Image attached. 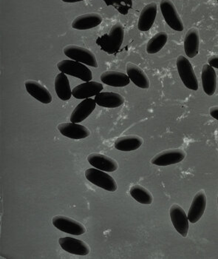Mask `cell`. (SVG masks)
Segmentation results:
<instances>
[{
	"label": "cell",
	"mask_w": 218,
	"mask_h": 259,
	"mask_svg": "<svg viewBox=\"0 0 218 259\" xmlns=\"http://www.w3.org/2000/svg\"><path fill=\"white\" fill-rule=\"evenodd\" d=\"M125 39V29L120 22L115 24L109 33L100 36L96 40L97 45L101 50L109 54H114L120 50Z\"/></svg>",
	"instance_id": "obj_1"
},
{
	"label": "cell",
	"mask_w": 218,
	"mask_h": 259,
	"mask_svg": "<svg viewBox=\"0 0 218 259\" xmlns=\"http://www.w3.org/2000/svg\"><path fill=\"white\" fill-rule=\"evenodd\" d=\"M57 68L60 72L79 78L84 81H90L93 79V73L86 65L74 60H62L57 64Z\"/></svg>",
	"instance_id": "obj_2"
},
{
	"label": "cell",
	"mask_w": 218,
	"mask_h": 259,
	"mask_svg": "<svg viewBox=\"0 0 218 259\" xmlns=\"http://www.w3.org/2000/svg\"><path fill=\"white\" fill-rule=\"evenodd\" d=\"M176 65L180 77L184 85L192 91L198 90V81L189 60L184 56L180 55L177 59Z\"/></svg>",
	"instance_id": "obj_3"
},
{
	"label": "cell",
	"mask_w": 218,
	"mask_h": 259,
	"mask_svg": "<svg viewBox=\"0 0 218 259\" xmlns=\"http://www.w3.org/2000/svg\"><path fill=\"white\" fill-rule=\"evenodd\" d=\"M85 177L93 185L110 192H115L118 189L116 180L105 171L97 168L87 169L85 171Z\"/></svg>",
	"instance_id": "obj_4"
},
{
	"label": "cell",
	"mask_w": 218,
	"mask_h": 259,
	"mask_svg": "<svg viewBox=\"0 0 218 259\" xmlns=\"http://www.w3.org/2000/svg\"><path fill=\"white\" fill-rule=\"evenodd\" d=\"M64 54L71 60L81 62L88 66L98 68L96 57L91 51L77 46H68L64 48Z\"/></svg>",
	"instance_id": "obj_5"
},
{
	"label": "cell",
	"mask_w": 218,
	"mask_h": 259,
	"mask_svg": "<svg viewBox=\"0 0 218 259\" xmlns=\"http://www.w3.org/2000/svg\"><path fill=\"white\" fill-rule=\"evenodd\" d=\"M160 11L167 25L176 31H183L184 23L177 11L174 3L171 0H161L160 3Z\"/></svg>",
	"instance_id": "obj_6"
},
{
	"label": "cell",
	"mask_w": 218,
	"mask_h": 259,
	"mask_svg": "<svg viewBox=\"0 0 218 259\" xmlns=\"http://www.w3.org/2000/svg\"><path fill=\"white\" fill-rule=\"evenodd\" d=\"M52 225L57 229L75 236L84 234L86 232L85 227L82 223L64 215L54 217L52 218Z\"/></svg>",
	"instance_id": "obj_7"
},
{
	"label": "cell",
	"mask_w": 218,
	"mask_h": 259,
	"mask_svg": "<svg viewBox=\"0 0 218 259\" xmlns=\"http://www.w3.org/2000/svg\"><path fill=\"white\" fill-rule=\"evenodd\" d=\"M170 215L175 229L183 237H187L189 221L184 209L178 204H173L170 207Z\"/></svg>",
	"instance_id": "obj_8"
},
{
	"label": "cell",
	"mask_w": 218,
	"mask_h": 259,
	"mask_svg": "<svg viewBox=\"0 0 218 259\" xmlns=\"http://www.w3.org/2000/svg\"><path fill=\"white\" fill-rule=\"evenodd\" d=\"M186 152L182 149H172L165 150L161 153L156 155L155 157L152 159L151 162L156 166L171 165V164H177L181 162L185 159Z\"/></svg>",
	"instance_id": "obj_9"
},
{
	"label": "cell",
	"mask_w": 218,
	"mask_h": 259,
	"mask_svg": "<svg viewBox=\"0 0 218 259\" xmlns=\"http://www.w3.org/2000/svg\"><path fill=\"white\" fill-rule=\"evenodd\" d=\"M64 137L72 140H82L90 135V131L85 126L79 123L68 122L60 124L57 127Z\"/></svg>",
	"instance_id": "obj_10"
},
{
	"label": "cell",
	"mask_w": 218,
	"mask_h": 259,
	"mask_svg": "<svg viewBox=\"0 0 218 259\" xmlns=\"http://www.w3.org/2000/svg\"><path fill=\"white\" fill-rule=\"evenodd\" d=\"M104 89L102 84L97 81H85L79 84L73 89L72 94L73 97L77 100H85L95 97Z\"/></svg>",
	"instance_id": "obj_11"
},
{
	"label": "cell",
	"mask_w": 218,
	"mask_h": 259,
	"mask_svg": "<svg viewBox=\"0 0 218 259\" xmlns=\"http://www.w3.org/2000/svg\"><path fill=\"white\" fill-rule=\"evenodd\" d=\"M59 243L62 249L76 255H87L90 252V247L82 240L72 237L60 238Z\"/></svg>",
	"instance_id": "obj_12"
},
{
	"label": "cell",
	"mask_w": 218,
	"mask_h": 259,
	"mask_svg": "<svg viewBox=\"0 0 218 259\" xmlns=\"http://www.w3.org/2000/svg\"><path fill=\"white\" fill-rule=\"evenodd\" d=\"M206 207V196L203 190L196 193L188 212V219L191 223H196L203 217Z\"/></svg>",
	"instance_id": "obj_13"
},
{
	"label": "cell",
	"mask_w": 218,
	"mask_h": 259,
	"mask_svg": "<svg viewBox=\"0 0 218 259\" xmlns=\"http://www.w3.org/2000/svg\"><path fill=\"white\" fill-rule=\"evenodd\" d=\"M25 89L28 94L43 104H50L52 97L50 91L44 86L34 80H28L25 82Z\"/></svg>",
	"instance_id": "obj_14"
},
{
	"label": "cell",
	"mask_w": 218,
	"mask_h": 259,
	"mask_svg": "<svg viewBox=\"0 0 218 259\" xmlns=\"http://www.w3.org/2000/svg\"><path fill=\"white\" fill-rule=\"evenodd\" d=\"M87 160L94 167L105 172H114L119 168L117 161L106 155L91 153L89 155Z\"/></svg>",
	"instance_id": "obj_15"
},
{
	"label": "cell",
	"mask_w": 218,
	"mask_h": 259,
	"mask_svg": "<svg viewBox=\"0 0 218 259\" xmlns=\"http://www.w3.org/2000/svg\"><path fill=\"white\" fill-rule=\"evenodd\" d=\"M157 11V4L155 3L146 5L140 14L138 22V30L144 32L150 30L155 22Z\"/></svg>",
	"instance_id": "obj_16"
},
{
	"label": "cell",
	"mask_w": 218,
	"mask_h": 259,
	"mask_svg": "<svg viewBox=\"0 0 218 259\" xmlns=\"http://www.w3.org/2000/svg\"><path fill=\"white\" fill-rule=\"evenodd\" d=\"M103 18L97 13H88L76 17L72 22V28L76 30H88L98 26Z\"/></svg>",
	"instance_id": "obj_17"
},
{
	"label": "cell",
	"mask_w": 218,
	"mask_h": 259,
	"mask_svg": "<svg viewBox=\"0 0 218 259\" xmlns=\"http://www.w3.org/2000/svg\"><path fill=\"white\" fill-rule=\"evenodd\" d=\"M96 105L95 100L91 98L85 99L82 101L71 113V122H82L93 113Z\"/></svg>",
	"instance_id": "obj_18"
},
{
	"label": "cell",
	"mask_w": 218,
	"mask_h": 259,
	"mask_svg": "<svg viewBox=\"0 0 218 259\" xmlns=\"http://www.w3.org/2000/svg\"><path fill=\"white\" fill-rule=\"evenodd\" d=\"M202 84L205 94L214 95L217 89V75L213 67L208 64L203 65L201 73Z\"/></svg>",
	"instance_id": "obj_19"
},
{
	"label": "cell",
	"mask_w": 218,
	"mask_h": 259,
	"mask_svg": "<svg viewBox=\"0 0 218 259\" xmlns=\"http://www.w3.org/2000/svg\"><path fill=\"white\" fill-rule=\"evenodd\" d=\"M127 74L130 77V81L137 86L142 89H149L150 81L147 75L141 68L132 63L128 62L127 65Z\"/></svg>",
	"instance_id": "obj_20"
},
{
	"label": "cell",
	"mask_w": 218,
	"mask_h": 259,
	"mask_svg": "<svg viewBox=\"0 0 218 259\" xmlns=\"http://www.w3.org/2000/svg\"><path fill=\"white\" fill-rule=\"evenodd\" d=\"M97 105L104 108H116L125 103V98L121 94L114 92H101L95 96Z\"/></svg>",
	"instance_id": "obj_21"
},
{
	"label": "cell",
	"mask_w": 218,
	"mask_h": 259,
	"mask_svg": "<svg viewBox=\"0 0 218 259\" xmlns=\"http://www.w3.org/2000/svg\"><path fill=\"white\" fill-rule=\"evenodd\" d=\"M101 81L106 85L123 88L128 85L130 79L128 75L119 71H106L101 73Z\"/></svg>",
	"instance_id": "obj_22"
},
{
	"label": "cell",
	"mask_w": 218,
	"mask_h": 259,
	"mask_svg": "<svg viewBox=\"0 0 218 259\" xmlns=\"http://www.w3.org/2000/svg\"><path fill=\"white\" fill-rule=\"evenodd\" d=\"M200 47V34L197 28L188 30L184 39V51L189 58H194L199 53Z\"/></svg>",
	"instance_id": "obj_23"
},
{
	"label": "cell",
	"mask_w": 218,
	"mask_h": 259,
	"mask_svg": "<svg viewBox=\"0 0 218 259\" xmlns=\"http://www.w3.org/2000/svg\"><path fill=\"white\" fill-rule=\"evenodd\" d=\"M55 91L59 98L63 101H68L72 97V91L71 89L69 79L67 74L61 73L55 78Z\"/></svg>",
	"instance_id": "obj_24"
},
{
	"label": "cell",
	"mask_w": 218,
	"mask_h": 259,
	"mask_svg": "<svg viewBox=\"0 0 218 259\" xmlns=\"http://www.w3.org/2000/svg\"><path fill=\"white\" fill-rule=\"evenodd\" d=\"M143 139L136 135L126 136L118 139L115 142V148L121 151H133L142 145Z\"/></svg>",
	"instance_id": "obj_25"
},
{
	"label": "cell",
	"mask_w": 218,
	"mask_h": 259,
	"mask_svg": "<svg viewBox=\"0 0 218 259\" xmlns=\"http://www.w3.org/2000/svg\"><path fill=\"white\" fill-rule=\"evenodd\" d=\"M168 40V35L166 32H159L152 36L146 45V51L148 54H154L161 50Z\"/></svg>",
	"instance_id": "obj_26"
},
{
	"label": "cell",
	"mask_w": 218,
	"mask_h": 259,
	"mask_svg": "<svg viewBox=\"0 0 218 259\" xmlns=\"http://www.w3.org/2000/svg\"><path fill=\"white\" fill-rule=\"evenodd\" d=\"M132 197L143 204H151L153 201L152 193L141 185H134L130 190Z\"/></svg>",
	"instance_id": "obj_27"
},
{
	"label": "cell",
	"mask_w": 218,
	"mask_h": 259,
	"mask_svg": "<svg viewBox=\"0 0 218 259\" xmlns=\"http://www.w3.org/2000/svg\"><path fill=\"white\" fill-rule=\"evenodd\" d=\"M107 6H113L122 15H127L133 7L132 0H104Z\"/></svg>",
	"instance_id": "obj_28"
},
{
	"label": "cell",
	"mask_w": 218,
	"mask_h": 259,
	"mask_svg": "<svg viewBox=\"0 0 218 259\" xmlns=\"http://www.w3.org/2000/svg\"><path fill=\"white\" fill-rule=\"evenodd\" d=\"M208 65H211L213 68L218 69V54L210 57L208 60Z\"/></svg>",
	"instance_id": "obj_29"
},
{
	"label": "cell",
	"mask_w": 218,
	"mask_h": 259,
	"mask_svg": "<svg viewBox=\"0 0 218 259\" xmlns=\"http://www.w3.org/2000/svg\"><path fill=\"white\" fill-rule=\"evenodd\" d=\"M210 115L218 121V106L212 107L209 110Z\"/></svg>",
	"instance_id": "obj_30"
},
{
	"label": "cell",
	"mask_w": 218,
	"mask_h": 259,
	"mask_svg": "<svg viewBox=\"0 0 218 259\" xmlns=\"http://www.w3.org/2000/svg\"><path fill=\"white\" fill-rule=\"evenodd\" d=\"M62 1L64 2V3H78V2L84 1V0H62Z\"/></svg>",
	"instance_id": "obj_31"
},
{
	"label": "cell",
	"mask_w": 218,
	"mask_h": 259,
	"mask_svg": "<svg viewBox=\"0 0 218 259\" xmlns=\"http://www.w3.org/2000/svg\"><path fill=\"white\" fill-rule=\"evenodd\" d=\"M217 204H218V195H217Z\"/></svg>",
	"instance_id": "obj_32"
},
{
	"label": "cell",
	"mask_w": 218,
	"mask_h": 259,
	"mask_svg": "<svg viewBox=\"0 0 218 259\" xmlns=\"http://www.w3.org/2000/svg\"><path fill=\"white\" fill-rule=\"evenodd\" d=\"M217 1L218 2V0H217Z\"/></svg>",
	"instance_id": "obj_33"
}]
</instances>
